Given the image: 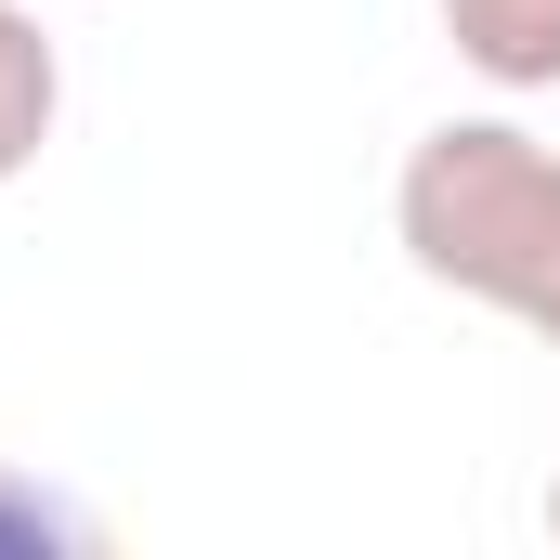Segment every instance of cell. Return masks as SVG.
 I'll return each mask as SVG.
<instances>
[{"mask_svg":"<svg viewBox=\"0 0 560 560\" xmlns=\"http://www.w3.org/2000/svg\"><path fill=\"white\" fill-rule=\"evenodd\" d=\"M66 118V52L39 26V0H0V183L39 170V143Z\"/></svg>","mask_w":560,"mask_h":560,"instance_id":"7a4b0ae2","label":"cell"},{"mask_svg":"<svg viewBox=\"0 0 560 560\" xmlns=\"http://www.w3.org/2000/svg\"><path fill=\"white\" fill-rule=\"evenodd\" d=\"M443 39L495 92H560V0H443Z\"/></svg>","mask_w":560,"mask_h":560,"instance_id":"3957f363","label":"cell"},{"mask_svg":"<svg viewBox=\"0 0 560 560\" xmlns=\"http://www.w3.org/2000/svg\"><path fill=\"white\" fill-rule=\"evenodd\" d=\"M392 235L430 287L548 326L560 313V143H535L522 118H443L405 143L392 170Z\"/></svg>","mask_w":560,"mask_h":560,"instance_id":"6da1fadb","label":"cell"},{"mask_svg":"<svg viewBox=\"0 0 560 560\" xmlns=\"http://www.w3.org/2000/svg\"><path fill=\"white\" fill-rule=\"evenodd\" d=\"M79 535H92L79 509H52L39 482H13V469H0V548H79Z\"/></svg>","mask_w":560,"mask_h":560,"instance_id":"277c9868","label":"cell"},{"mask_svg":"<svg viewBox=\"0 0 560 560\" xmlns=\"http://www.w3.org/2000/svg\"><path fill=\"white\" fill-rule=\"evenodd\" d=\"M535 339H548V365H560V313H548V326H535Z\"/></svg>","mask_w":560,"mask_h":560,"instance_id":"5b68a950","label":"cell"},{"mask_svg":"<svg viewBox=\"0 0 560 560\" xmlns=\"http://www.w3.org/2000/svg\"><path fill=\"white\" fill-rule=\"evenodd\" d=\"M548 535H560V469H548Z\"/></svg>","mask_w":560,"mask_h":560,"instance_id":"8992f818","label":"cell"}]
</instances>
